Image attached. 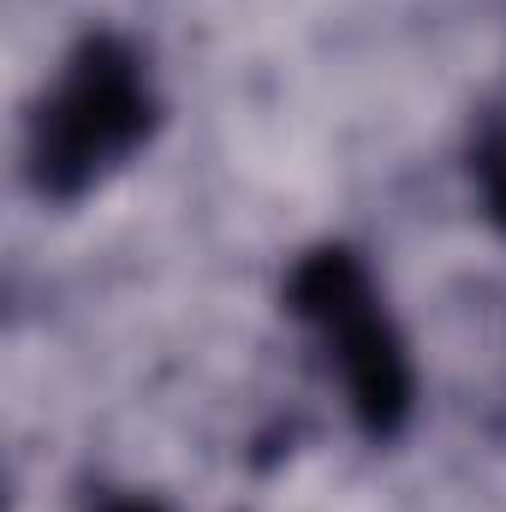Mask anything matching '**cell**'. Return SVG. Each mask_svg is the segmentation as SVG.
I'll return each mask as SVG.
<instances>
[{
    "label": "cell",
    "mask_w": 506,
    "mask_h": 512,
    "mask_svg": "<svg viewBox=\"0 0 506 512\" xmlns=\"http://www.w3.org/2000/svg\"><path fill=\"white\" fill-rule=\"evenodd\" d=\"M149 126V90L126 48L90 42L36 120V179L54 191L90 185Z\"/></svg>",
    "instance_id": "1"
},
{
    "label": "cell",
    "mask_w": 506,
    "mask_h": 512,
    "mask_svg": "<svg viewBox=\"0 0 506 512\" xmlns=\"http://www.w3.org/2000/svg\"><path fill=\"white\" fill-rule=\"evenodd\" d=\"M483 173H489V197H495V209L506 215V137L483 155Z\"/></svg>",
    "instance_id": "3"
},
{
    "label": "cell",
    "mask_w": 506,
    "mask_h": 512,
    "mask_svg": "<svg viewBox=\"0 0 506 512\" xmlns=\"http://www.w3.org/2000/svg\"><path fill=\"white\" fill-rule=\"evenodd\" d=\"M298 304H304V316L322 322L328 346L340 352V370L358 393L364 417L393 423L405 405V370H399V346L387 340V322L376 316V304L364 292V274L346 256H316L298 274Z\"/></svg>",
    "instance_id": "2"
}]
</instances>
